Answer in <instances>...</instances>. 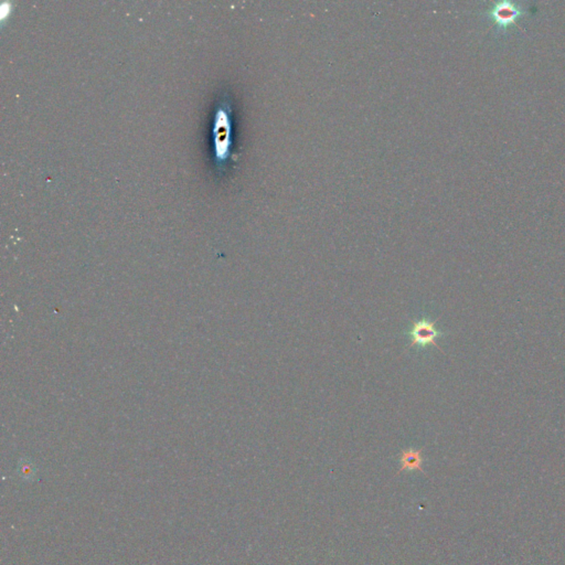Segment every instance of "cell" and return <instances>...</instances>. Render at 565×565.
<instances>
[{
    "instance_id": "7a4b0ae2",
    "label": "cell",
    "mask_w": 565,
    "mask_h": 565,
    "mask_svg": "<svg viewBox=\"0 0 565 565\" xmlns=\"http://www.w3.org/2000/svg\"><path fill=\"white\" fill-rule=\"evenodd\" d=\"M409 336L411 338L409 348L414 347V346L424 347V346L433 345L438 348V350L442 351L441 347L436 343V339L442 337L443 334L436 328L435 321H431L425 318L413 321Z\"/></svg>"
},
{
    "instance_id": "6da1fadb",
    "label": "cell",
    "mask_w": 565,
    "mask_h": 565,
    "mask_svg": "<svg viewBox=\"0 0 565 565\" xmlns=\"http://www.w3.org/2000/svg\"><path fill=\"white\" fill-rule=\"evenodd\" d=\"M211 138L213 169L215 175L222 177L234 160L233 100L228 91L221 92L213 109Z\"/></svg>"
},
{
    "instance_id": "3957f363",
    "label": "cell",
    "mask_w": 565,
    "mask_h": 565,
    "mask_svg": "<svg viewBox=\"0 0 565 565\" xmlns=\"http://www.w3.org/2000/svg\"><path fill=\"white\" fill-rule=\"evenodd\" d=\"M423 457L421 449H403L401 453V470H421Z\"/></svg>"
}]
</instances>
